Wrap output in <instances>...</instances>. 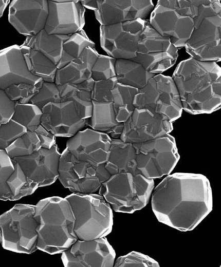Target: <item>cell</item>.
Listing matches in <instances>:
<instances>
[{"mask_svg": "<svg viewBox=\"0 0 221 267\" xmlns=\"http://www.w3.org/2000/svg\"><path fill=\"white\" fill-rule=\"evenodd\" d=\"M116 61L111 56L99 54L91 70V79L95 82L115 77Z\"/></svg>", "mask_w": 221, "mask_h": 267, "instance_id": "37", "label": "cell"}, {"mask_svg": "<svg viewBox=\"0 0 221 267\" xmlns=\"http://www.w3.org/2000/svg\"><path fill=\"white\" fill-rule=\"evenodd\" d=\"M27 129L10 120L0 125V150H6L17 138L26 132Z\"/></svg>", "mask_w": 221, "mask_h": 267, "instance_id": "40", "label": "cell"}, {"mask_svg": "<svg viewBox=\"0 0 221 267\" xmlns=\"http://www.w3.org/2000/svg\"><path fill=\"white\" fill-rule=\"evenodd\" d=\"M117 83L116 77L95 81L91 92L92 101L98 102H112V90Z\"/></svg>", "mask_w": 221, "mask_h": 267, "instance_id": "41", "label": "cell"}, {"mask_svg": "<svg viewBox=\"0 0 221 267\" xmlns=\"http://www.w3.org/2000/svg\"><path fill=\"white\" fill-rule=\"evenodd\" d=\"M0 125H1V123H0Z\"/></svg>", "mask_w": 221, "mask_h": 267, "instance_id": "46", "label": "cell"}, {"mask_svg": "<svg viewBox=\"0 0 221 267\" xmlns=\"http://www.w3.org/2000/svg\"><path fill=\"white\" fill-rule=\"evenodd\" d=\"M35 205L17 204L0 215V243L7 250L31 254L36 247Z\"/></svg>", "mask_w": 221, "mask_h": 267, "instance_id": "8", "label": "cell"}, {"mask_svg": "<svg viewBox=\"0 0 221 267\" xmlns=\"http://www.w3.org/2000/svg\"><path fill=\"white\" fill-rule=\"evenodd\" d=\"M178 56V49L170 39L160 35L146 20L136 56L131 60L140 64L148 72L158 74L171 68Z\"/></svg>", "mask_w": 221, "mask_h": 267, "instance_id": "12", "label": "cell"}, {"mask_svg": "<svg viewBox=\"0 0 221 267\" xmlns=\"http://www.w3.org/2000/svg\"><path fill=\"white\" fill-rule=\"evenodd\" d=\"M172 78L185 111L211 113L220 108L221 69L216 62L190 57L177 65Z\"/></svg>", "mask_w": 221, "mask_h": 267, "instance_id": "2", "label": "cell"}, {"mask_svg": "<svg viewBox=\"0 0 221 267\" xmlns=\"http://www.w3.org/2000/svg\"><path fill=\"white\" fill-rule=\"evenodd\" d=\"M95 43L83 30L69 35L63 43L62 55L57 65V68H61L79 58L87 47L95 48Z\"/></svg>", "mask_w": 221, "mask_h": 267, "instance_id": "31", "label": "cell"}, {"mask_svg": "<svg viewBox=\"0 0 221 267\" xmlns=\"http://www.w3.org/2000/svg\"><path fill=\"white\" fill-rule=\"evenodd\" d=\"M197 13V0H159L149 22L177 48L183 47L193 31Z\"/></svg>", "mask_w": 221, "mask_h": 267, "instance_id": "7", "label": "cell"}, {"mask_svg": "<svg viewBox=\"0 0 221 267\" xmlns=\"http://www.w3.org/2000/svg\"><path fill=\"white\" fill-rule=\"evenodd\" d=\"M14 170L7 181L10 192V201H16L32 194L38 184L25 174L20 165L12 159Z\"/></svg>", "mask_w": 221, "mask_h": 267, "instance_id": "32", "label": "cell"}, {"mask_svg": "<svg viewBox=\"0 0 221 267\" xmlns=\"http://www.w3.org/2000/svg\"><path fill=\"white\" fill-rule=\"evenodd\" d=\"M115 257V251L104 237L78 239L62 253L61 260L65 267H112Z\"/></svg>", "mask_w": 221, "mask_h": 267, "instance_id": "14", "label": "cell"}, {"mask_svg": "<svg viewBox=\"0 0 221 267\" xmlns=\"http://www.w3.org/2000/svg\"><path fill=\"white\" fill-rule=\"evenodd\" d=\"M37 222V249L50 255L62 253L78 238L75 219L65 198L53 196L40 200L35 205Z\"/></svg>", "mask_w": 221, "mask_h": 267, "instance_id": "3", "label": "cell"}, {"mask_svg": "<svg viewBox=\"0 0 221 267\" xmlns=\"http://www.w3.org/2000/svg\"><path fill=\"white\" fill-rule=\"evenodd\" d=\"M15 102L12 101L5 90L0 89V123L9 121L14 111Z\"/></svg>", "mask_w": 221, "mask_h": 267, "instance_id": "42", "label": "cell"}, {"mask_svg": "<svg viewBox=\"0 0 221 267\" xmlns=\"http://www.w3.org/2000/svg\"><path fill=\"white\" fill-rule=\"evenodd\" d=\"M62 102L58 85L54 82H43L38 93L31 99L30 103L42 109L50 103Z\"/></svg>", "mask_w": 221, "mask_h": 267, "instance_id": "36", "label": "cell"}, {"mask_svg": "<svg viewBox=\"0 0 221 267\" xmlns=\"http://www.w3.org/2000/svg\"><path fill=\"white\" fill-rule=\"evenodd\" d=\"M41 143L42 148L49 149L56 144V137L41 124L34 131Z\"/></svg>", "mask_w": 221, "mask_h": 267, "instance_id": "43", "label": "cell"}, {"mask_svg": "<svg viewBox=\"0 0 221 267\" xmlns=\"http://www.w3.org/2000/svg\"><path fill=\"white\" fill-rule=\"evenodd\" d=\"M69 36L49 34L43 29L35 35L27 36L22 45L41 52L57 66L61 57L63 43Z\"/></svg>", "mask_w": 221, "mask_h": 267, "instance_id": "27", "label": "cell"}, {"mask_svg": "<svg viewBox=\"0 0 221 267\" xmlns=\"http://www.w3.org/2000/svg\"><path fill=\"white\" fill-rule=\"evenodd\" d=\"M94 83L95 81L91 78L79 84L57 85L62 102L72 101L83 119L88 120L91 116V92Z\"/></svg>", "mask_w": 221, "mask_h": 267, "instance_id": "25", "label": "cell"}, {"mask_svg": "<svg viewBox=\"0 0 221 267\" xmlns=\"http://www.w3.org/2000/svg\"><path fill=\"white\" fill-rule=\"evenodd\" d=\"M93 110L88 125L95 130L107 134L111 138H119L123 129V123L116 119L112 102L92 101Z\"/></svg>", "mask_w": 221, "mask_h": 267, "instance_id": "26", "label": "cell"}, {"mask_svg": "<svg viewBox=\"0 0 221 267\" xmlns=\"http://www.w3.org/2000/svg\"><path fill=\"white\" fill-rule=\"evenodd\" d=\"M146 21L138 18L108 26L101 25V48L108 56L116 60L133 59Z\"/></svg>", "mask_w": 221, "mask_h": 267, "instance_id": "13", "label": "cell"}, {"mask_svg": "<svg viewBox=\"0 0 221 267\" xmlns=\"http://www.w3.org/2000/svg\"><path fill=\"white\" fill-rule=\"evenodd\" d=\"M41 148V143L36 132L27 130L7 148L6 151L13 159L31 155Z\"/></svg>", "mask_w": 221, "mask_h": 267, "instance_id": "34", "label": "cell"}, {"mask_svg": "<svg viewBox=\"0 0 221 267\" xmlns=\"http://www.w3.org/2000/svg\"><path fill=\"white\" fill-rule=\"evenodd\" d=\"M135 158V150L132 144L124 142L119 138H112L105 167L110 175L122 173L139 174Z\"/></svg>", "mask_w": 221, "mask_h": 267, "instance_id": "24", "label": "cell"}, {"mask_svg": "<svg viewBox=\"0 0 221 267\" xmlns=\"http://www.w3.org/2000/svg\"><path fill=\"white\" fill-rule=\"evenodd\" d=\"M154 188L153 179L140 174L122 173L102 183L99 194L115 212L132 214L147 205Z\"/></svg>", "mask_w": 221, "mask_h": 267, "instance_id": "6", "label": "cell"}, {"mask_svg": "<svg viewBox=\"0 0 221 267\" xmlns=\"http://www.w3.org/2000/svg\"><path fill=\"white\" fill-rule=\"evenodd\" d=\"M42 110L41 124L56 137L70 138L88 123L70 101L50 103Z\"/></svg>", "mask_w": 221, "mask_h": 267, "instance_id": "18", "label": "cell"}, {"mask_svg": "<svg viewBox=\"0 0 221 267\" xmlns=\"http://www.w3.org/2000/svg\"><path fill=\"white\" fill-rule=\"evenodd\" d=\"M111 141L107 134L87 128L70 137L66 147L78 160L97 166L107 162Z\"/></svg>", "mask_w": 221, "mask_h": 267, "instance_id": "17", "label": "cell"}, {"mask_svg": "<svg viewBox=\"0 0 221 267\" xmlns=\"http://www.w3.org/2000/svg\"><path fill=\"white\" fill-rule=\"evenodd\" d=\"M9 3V1L8 0H0V18L2 16Z\"/></svg>", "mask_w": 221, "mask_h": 267, "instance_id": "45", "label": "cell"}, {"mask_svg": "<svg viewBox=\"0 0 221 267\" xmlns=\"http://www.w3.org/2000/svg\"><path fill=\"white\" fill-rule=\"evenodd\" d=\"M105 164L91 165L77 159L66 147L59 159L58 179L72 193H94L111 176Z\"/></svg>", "mask_w": 221, "mask_h": 267, "instance_id": "11", "label": "cell"}, {"mask_svg": "<svg viewBox=\"0 0 221 267\" xmlns=\"http://www.w3.org/2000/svg\"><path fill=\"white\" fill-rule=\"evenodd\" d=\"M42 81L29 71L20 46L14 45L0 50V89L20 83L35 85Z\"/></svg>", "mask_w": 221, "mask_h": 267, "instance_id": "22", "label": "cell"}, {"mask_svg": "<svg viewBox=\"0 0 221 267\" xmlns=\"http://www.w3.org/2000/svg\"><path fill=\"white\" fill-rule=\"evenodd\" d=\"M158 262L142 253L132 251L126 255L120 256L114 262L115 267H159Z\"/></svg>", "mask_w": 221, "mask_h": 267, "instance_id": "38", "label": "cell"}, {"mask_svg": "<svg viewBox=\"0 0 221 267\" xmlns=\"http://www.w3.org/2000/svg\"><path fill=\"white\" fill-rule=\"evenodd\" d=\"M43 81L35 85L20 83L12 85L4 90L9 98L15 103H29L31 99L38 93Z\"/></svg>", "mask_w": 221, "mask_h": 267, "instance_id": "35", "label": "cell"}, {"mask_svg": "<svg viewBox=\"0 0 221 267\" xmlns=\"http://www.w3.org/2000/svg\"><path fill=\"white\" fill-rule=\"evenodd\" d=\"M151 196L158 221L182 232L194 229L212 210L210 183L202 174H169L154 188Z\"/></svg>", "mask_w": 221, "mask_h": 267, "instance_id": "1", "label": "cell"}, {"mask_svg": "<svg viewBox=\"0 0 221 267\" xmlns=\"http://www.w3.org/2000/svg\"><path fill=\"white\" fill-rule=\"evenodd\" d=\"M138 89L117 82L112 90V104L116 119L119 123L126 122L135 107L133 102Z\"/></svg>", "mask_w": 221, "mask_h": 267, "instance_id": "30", "label": "cell"}, {"mask_svg": "<svg viewBox=\"0 0 221 267\" xmlns=\"http://www.w3.org/2000/svg\"><path fill=\"white\" fill-rule=\"evenodd\" d=\"M194 28L185 44L187 52L198 61L221 58V4L217 0H197Z\"/></svg>", "mask_w": 221, "mask_h": 267, "instance_id": "4", "label": "cell"}, {"mask_svg": "<svg viewBox=\"0 0 221 267\" xmlns=\"http://www.w3.org/2000/svg\"><path fill=\"white\" fill-rule=\"evenodd\" d=\"M42 110L31 103H15L11 120L24 127L27 130L34 131L41 125Z\"/></svg>", "mask_w": 221, "mask_h": 267, "instance_id": "33", "label": "cell"}, {"mask_svg": "<svg viewBox=\"0 0 221 267\" xmlns=\"http://www.w3.org/2000/svg\"><path fill=\"white\" fill-rule=\"evenodd\" d=\"M99 55L95 48L87 47L79 58L57 69L54 83L58 85L76 84L91 78V70Z\"/></svg>", "mask_w": 221, "mask_h": 267, "instance_id": "23", "label": "cell"}, {"mask_svg": "<svg viewBox=\"0 0 221 267\" xmlns=\"http://www.w3.org/2000/svg\"><path fill=\"white\" fill-rule=\"evenodd\" d=\"M48 13L47 0H13L9 7L8 20L19 33L30 36L44 29Z\"/></svg>", "mask_w": 221, "mask_h": 267, "instance_id": "19", "label": "cell"}, {"mask_svg": "<svg viewBox=\"0 0 221 267\" xmlns=\"http://www.w3.org/2000/svg\"><path fill=\"white\" fill-rule=\"evenodd\" d=\"M65 198L74 217V232L78 239L93 240L104 237L111 232L113 211L101 195L72 193Z\"/></svg>", "mask_w": 221, "mask_h": 267, "instance_id": "5", "label": "cell"}, {"mask_svg": "<svg viewBox=\"0 0 221 267\" xmlns=\"http://www.w3.org/2000/svg\"><path fill=\"white\" fill-rule=\"evenodd\" d=\"M80 2L85 9L86 8L94 11L97 9V0H81Z\"/></svg>", "mask_w": 221, "mask_h": 267, "instance_id": "44", "label": "cell"}, {"mask_svg": "<svg viewBox=\"0 0 221 267\" xmlns=\"http://www.w3.org/2000/svg\"><path fill=\"white\" fill-rule=\"evenodd\" d=\"M94 11L101 26H108L138 18L146 20L154 8L151 0H97Z\"/></svg>", "mask_w": 221, "mask_h": 267, "instance_id": "21", "label": "cell"}, {"mask_svg": "<svg viewBox=\"0 0 221 267\" xmlns=\"http://www.w3.org/2000/svg\"><path fill=\"white\" fill-rule=\"evenodd\" d=\"M14 170L12 159L6 150H0V200H9L10 192L7 181Z\"/></svg>", "mask_w": 221, "mask_h": 267, "instance_id": "39", "label": "cell"}, {"mask_svg": "<svg viewBox=\"0 0 221 267\" xmlns=\"http://www.w3.org/2000/svg\"><path fill=\"white\" fill-rule=\"evenodd\" d=\"M60 155L55 144L49 149L41 148L31 155L13 159L20 165L26 176L40 187L49 186L58 179Z\"/></svg>", "mask_w": 221, "mask_h": 267, "instance_id": "20", "label": "cell"}, {"mask_svg": "<svg viewBox=\"0 0 221 267\" xmlns=\"http://www.w3.org/2000/svg\"><path fill=\"white\" fill-rule=\"evenodd\" d=\"M115 73L118 83L138 89L143 87L156 75L148 72L140 64L124 59L116 60Z\"/></svg>", "mask_w": 221, "mask_h": 267, "instance_id": "28", "label": "cell"}, {"mask_svg": "<svg viewBox=\"0 0 221 267\" xmlns=\"http://www.w3.org/2000/svg\"><path fill=\"white\" fill-rule=\"evenodd\" d=\"M132 144L137 171L147 178L154 180L170 174L179 161L175 139L169 134Z\"/></svg>", "mask_w": 221, "mask_h": 267, "instance_id": "10", "label": "cell"}, {"mask_svg": "<svg viewBox=\"0 0 221 267\" xmlns=\"http://www.w3.org/2000/svg\"><path fill=\"white\" fill-rule=\"evenodd\" d=\"M133 104L136 108L146 109L171 122L179 118L183 110L176 86L172 78L156 74L138 89Z\"/></svg>", "mask_w": 221, "mask_h": 267, "instance_id": "9", "label": "cell"}, {"mask_svg": "<svg viewBox=\"0 0 221 267\" xmlns=\"http://www.w3.org/2000/svg\"><path fill=\"white\" fill-rule=\"evenodd\" d=\"M20 47L30 72L44 82H54L56 65L37 50L23 45Z\"/></svg>", "mask_w": 221, "mask_h": 267, "instance_id": "29", "label": "cell"}, {"mask_svg": "<svg viewBox=\"0 0 221 267\" xmlns=\"http://www.w3.org/2000/svg\"><path fill=\"white\" fill-rule=\"evenodd\" d=\"M173 129L172 122L164 117L146 109L135 108L123 123L119 139L131 144L142 143L170 134Z\"/></svg>", "mask_w": 221, "mask_h": 267, "instance_id": "15", "label": "cell"}, {"mask_svg": "<svg viewBox=\"0 0 221 267\" xmlns=\"http://www.w3.org/2000/svg\"><path fill=\"white\" fill-rule=\"evenodd\" d=\"M44 30L49 34L70 35L83 30L85 9L80 0H48Z\"/></svg>", "mask_w": 221, "mask_h": 267, "instance_id": "16", "label": "cell"}]
</instances>
